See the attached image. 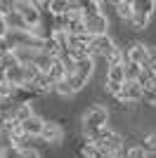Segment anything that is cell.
I'll use <instances>...</instances> for the list:
<instances>
[{
    "mask_svg": "<svg viewBox=\"0 0 156 158\" xmlns=\"http://www.w3.org/2000/svg\"><path fill=\"white\" fill-rule=\"evenodd\" d=\"M0 158H2V156H0Z\"/></svg>",
    "mask_w": 156,
    "mask_h": 158,
    "instance_id": "obj_30",
    "label": "cell"
},
{
    "mask_svg": "<svg viewBox=\"0 0 156 158\" xmlns=\"http://www.w3.org/2000/svg\"><path fill=\"white\" fill-rule=\"evenodd\" d=\"M123 66H109V73H106V83H109V85L123 87V83H125V69Z\"/></svg>",
    "mask_w": 156,
    "mask_h": 158,
    "instance_id": "obj_13",
    "label": "cell"
},
{
    "mask_svg": "<svg viewBox=\"0 0 156 158\" xmlns=\"http://www.w3.org/2000/svg\"><path fill=\"white\" fill-rule=\"evenodd\" d=\"M114 158H121V156H114Z\"/></svg>",
    "mask_w": 156,
    "mask_h": 158,
    "instance_id": "obj_29",
    "label": "cell"
},
{
    "mask_svg": "<svg viewBox=\"0 0 156 158\" xmlns=\"http://www.w3.org/2000/svg\"><path fill=\"white\" fill-rule=\"evenodd\" d=\"M47 7H50V12L54 14V17H62V14H69L71 10H76V2H66V0H52V2H47Z\"/></svg>",
    "mask_w": 156,
    "mask_h": 158,
    "instance_id": "obj_16",
    "label": "cell"
},
{
    "mask_svg": "<svg viewBox=\"0 0 156 158\" xmlns=\"http://www.w3.org/2000/svg\"><path fill=\"white\" fill-rule=\"evenodd\" d=\"M52 90H54V92H57V94H62V97H71V94H73V90H71V87H69V83H66V80H62V83H57V85L52 87Z\"/></svg>",
    "mask_w": 156,
    "mask_h": 158,
    "instance_id": "obj_25",
    "label": "cell"
},
{
    "mask_svg": "<svg viewBox=\"0 0 156 158\" xmlns=\"http://www.w3.org/2000/svg\"><path fill=\"white\" fill-rule=\"evenodd\" d=\"M106 123H109V111H106L102 104L90 106V109L85 111V116H83V135H85V132H99V130H104Z\"/></svg>",
    "mask_w": 156,
    "mask_h": 158,
    "instance_id": "obj_2",
    "label": "cell"
},
{
    "mask_svg": "<svg viewBox=\"0 0 156 158\" xmlns=\"http://www.w3.org/2000/svg\"><path fill=\"white\" fill-rule=\"evenodd\" d=\"M26 87H31V90H33V94H45V92H50V90H52L54 85L50 83V78H47L45 73H38V78L33 80L31 85H26Z\"/></svg>",
    "mask_w": 156,
    "mask_h": 158,
    "instance_id": "obj_14",
    "label": "cell"
},
{
    "mask_svg": "<svg viewBox=\"0 0 156 158\" xmlns=\"http://www.w3.org/2000/svg\"><path fill=\"white\" fill-rule=\"evenodd\" d=\"M142 99L149 106H156V87H147V90H142Z\"/></svg>",
    "mask_w": 156,
    "mask_h": 158,
    "instance_id": "obj_26",
    "label": "cell"
},
{
    "mask_svg": "<svg viewBox=\"0 0 156 158\" xmlns=\"http://www.w3.org/2000/svg\"><path fill=\"white\" fill-rule=\"evenodd\" d=\"M142 69L144 71L156 73V47H147V61H144Z\"/></svg>",
    "mask_w": 156,
    "mask_h": 158,
    "instance_id": "obj_22",
    "label": "cell"
},
{
    "mask_svg": "<svg viewBox=\"0 0 156 158\" xmlns=\"http://www.w3.org/2000/svg\"><path fill=\"white\" fill-rule=\"evenodd\" d=\"M14 12L19 14L21 19H24V24L28 28H31V35L36 28H40V10L36 2H24V0H19V2H14Z\"/></svg>",
    "mask_w": 156,
    "mask_h": 158,
    "instance_id": "obj_3",
    "label": "cell"
},
{
    "mask_svg": "<svg viewBox=\"0 0 156 158\" xmlns=\"http://www.w3.org/2000/svg\"><path fill=\"white\" fill-rule=\"evenodd\" d=\"M114 7H116L118 17H123V19H132V2H128V0H118V2H114Z\"/></svg>",
    "mask_w": 156,
    "mask_h": 158,
    "instance_id": "obj_18",
    "label": "cell"
},
{
    "mask_svg": "<svg viewBox=\"0 0 156 158\" xmlns=\"http://www.w3.org/2000/svg\"><path fill=\"white\" fill-rule=\"evenodd\" d=\"M14 10V2H7V0H0V14L2 17H7V14Z\"/></svg>",
    "mask_w": 156,
    "mask_h": 158,
    "instance_id": "obj_27",
    "label": "cell"
},
{
    "mask_svg": "<svg viewBox=\"0 0 156 158\" xmlns=\"http://www.w3.org/2000/svg\"><path fill=\"white\" fill-rule=\"evenodd\" d=\"M106 28H109V19H106V14L95 12V14L83 17V31L88 33L90 38H95V35H104Z\"/></svg>",
    "mask_w": 156,
    "mask_h": 158,
    "instance_id": "obj_4",
    "label": "cell"
},
{
    "mask_svg": "<svg viewBox=\"0 0 156 158\" xmlns=\"http://www.w3.org/2000/svg\"><path fill=\"white\" fill-rule=\"evenodd\" d=\"M54 57H50V54L47 52H43V50H38V52H36V59H33V64L31 66H36V69H38L40 73H50V69H52V64H54Z\"/></svg>",
    "mask_w": 156,
    "mask_h": 158,
    "instance_id": "obj_12",
    "label": "cell"
},
{
    "mask_svg": "<svg viewBox=\"0 0 156 158\" xmlns=\"http://www.w3.org/2000/svg\"><path fill=\"white\" fill-rule=\"evenodd\" d=\"M31 116H36L33 109H31V104H21V106H14L12 104V111H10V120H12V123L21 125V123H26Z\"/></svg>",
    "mask_w": 156,
    "mask_h": 158,
    "instance_id": "obj_10",
    "label": "cell"
},
{
    "mask_svg": "<svg viewBox=\"0 0 156 158\" xmlns=\"http://www.w3.org/2000/svg\"><path fill=\"white\" fill-rule=\"evenodd\" d=\"M0 156L2 158H40V153L36 151V149L24 146V149H7V151H2Z\"/></svg>",
    "mask_w": 156,
    "mask_h": 158,
    "instance_id": "obj_15",
    "label": "cell"
},
{
    "mask_svg": "<svg viewBox=\"0 0 156 158\" xmlns=\"http://www.w3.org/2000/svg\"><path fill=\"white\" fill-rule=\"evenodd\" d=\"M106 61H109V66H123V64H125V52L116 45V50L106 57Z\"/></svg>",
    "mask_w": 156,
    "mask_h": 158,
    "instance_id": "obj_20",
    "label": "cell"
},
{
    "mask_svg": "<svg viewBox=\"0 0 156 158\" xmlns=\"http://www.w3.org/2000/svg\"><path fill=\"white\" fill-rule=\"evenodd\" d=\"M36 97L33 94V90L31 87H26V85H19V87H14V92H12V102L14 106H21V104H31V99Z\"/></svg>",
    "mask_w": 156,
    "mask_h": 158,
    "instance_id": "obj_11",
    "label": "cell"
},
{
    "mask_svg": "<svg viewBox=\"0 0 156 158\" xmlns=\"http://www.w3.org/2000/svg\"><path fill=\"white\" fill-rule=\"evenodd\" d=\"M116 50V43L104 33V35H95V38H90V45H88V52H90V57L95 59V57H109L111 52Z\"/></svg>",
    "mask_w": 156,
    "mask_h": 158,
    "instance_id": "obj_5",
    "label": "cell"
},
{
    "mask_svg": "<svg viewBox=\"0 0 156 158\" xmlns=\"http://www.w3.org/2000/svg\"><path fill=\"white\" fill-rule=\"evenodd\" d=\"M43 123L45 120L40 118V116H31V118L26 120V123H21V132H24L26 137H40V132H43Z\"/></svg>",
    "mask_w": 156,
    "mask_h": 158,
    "instance_id": "obj_9",
    "label": "cell"
},
{
    "mask_svg": "<svg viewBox=\"0 0 156 158\" xmlns=\"http://www.w3.org/2000/svg\"><path fill=\"white\" fill-rule=\"evenodd\" d=\"M12 92H14V85H10V83H0V102H10L12 99Z\"/></svg>",
    "mask_w": 156,
    "mask_h": 158,
    "instance_id": "obj_23",
    "label": "cell"
},
{
    "mask_svg": "<svg viewBox=\"0 0 156 158\" xmlns=\"http://www.w3.org/2000/svg\"><path fill=\"white\" fill-rule=\"evenodd\" d=\"M142 151L144 153H156V132H149V135H147V137L142 139Z\"/></svg>",
    "mask_w": 156,
    "mask_h": 158,
    "instance_id": "obj_21",
    "label": "cell"
},
{
    "mask_svg": "<svg viewBox=\"0 0 156 158\" xmlns=\"http://www.w3.org/2000/svg\"><path fill=\"white\" fill-rule=\"evenodd\" d=\"M147 47L149 45H144V43H132V45L128 47V52H125V61L144 66V61H147Z\"/></svg>",
    "mask_w": 156,
    "mask_h": 158,
    "instance_id": "obj_8",
    "label": "cell"
},
{
    "mask_svg": "<svg viewBox=\"0 0 156 158\" xmlns=\"http://www.w3.org/2000/svg\"><path fill=\"white\" fill-rule=\"evenodd\" d=\"M137 85L142 87V90H147V87H156V73H151V71H144V69H142L140 78H137Z\"/></svg>",
    "mask_w": 156,
    "mask_h": 158,
    "instance_id": "obj_17",
    "label": "cell"
},
{
    "mask_svg": "<svg viewBox=\"0 0 156 158\" xmlns=\"http://www.w3.org/2000/svg\"><path fill=\"white\" fill-rule=\"evenodd\" d=\"M123 158H147V153L142 151V146H140V144H132L128 151H125Z\"/></svg>",
    "mask_w": 156,
    "mask_h": 158,
    "instance_id": "obj_24",
    "label": "cell"
},
{
    "mask_svg": "<svg viewBox=\"0 0 156 158\" xmlns=\"http://www.w3.org/2000/svg\"><path fill=\"white\" fill-rule=\"evenodd\" d=\"M156 12V2L154 0H135L132 2V26L135 31H144V28L149 26L151 17Z\"/></svg>",
    "mask_w": 156,
    "mask_h": 158,
    "instance_id": "obj_1",
    "label": "cell"
},
{
    "mask_svg": "<svg viewBox=\"0 0 156 158\" xmlns=\"http://www.w3.org/2000/svg\"><path fill=\"white\" fill-rule=\"evenodd\" d=\"M40 137H43V142H47V144H57V142H62V137H64V127L59 125L57 120H45Z\"/></svg>",
    "mask_w": 156,
    "mask_h": 158,
    "instance_id": "obj_7",
    "label": "cell"
},
{
    "mask_svg": "<svg viewBox=\"0 0 156 158\" xmlns=\"http://www.w3.org/2000/svg\"><path fill=\"white\" fill-rule=\"evenodd\" d=\"M125 83H137V78H140V73H142V66L137 64H130V61H125Z\"/></svg>",
    "mask_w": 156,
    "mask_h": 158,
    "instance_id": "obj_19",
    "label": "cell"
},
{
    "mask_svg": "<svg viewBox=\"0 0 156 158\" xmlns=\"http://www.w3.org/2000/svg\"><path fill=\"white\" fill-rule=\"evenodd\" d=\"M7 35H10V28H7L5 19H0V43H2V40H7Z\"/></svg>",
    "mask_w": 156,
    "mask_h": 158,
    "instance_id": "obj_28",
    "label": "cell"
},
{
    "mask_svg": "<svg viewBox=\"0 0 156 158\" xmlns=\"http://www.w3.org/2000/svg\"><path fill=\"white\" fill-rule=\"evenodd\" d=\"M114 97H116V102H123V104H135L142 99V87L137 83H123V87Z\"/></svg>",
    "mask_w": 156,
    "mask_h": 158,
    "instance_id": "obj_6",
    "label": "cell"
}]
</instances>
